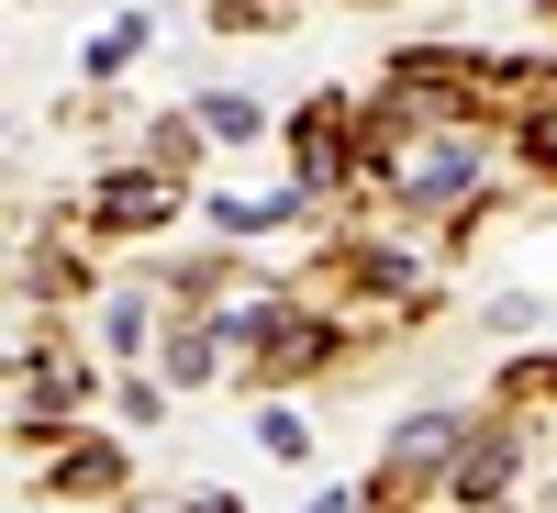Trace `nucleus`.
Listing matches in <instances>:
<instances>
[{
  "mask_svg": "<svg viewBox=\"0 0 557 513\" xmlns=\"http://www.w3.org/2000/svg\"><path fill=\"white\" fill-rule=\"evenodd\" d=\"M312 513H357V491H323V502H312Z\"/></svg>",
  "mask_w": 557,
  "mask_h": 513,
  "instance_id": "obj_7",
  "label": "nucleus"
},
{
  "mask_svg": "<svg viewBox=\"0 0 557 513\" xmlns=\"http://www.w3.org/2000/svg\"><path fill=\"white\" fill-rule=\"evenodd\" d=\"M101 223H168V179H123V191H101Z\"/></svg>",
  "mask_w": 557,
  "mask_h": 513,
  "instance_id": "obj_3",
  "label": "nucleus"
},
{
  "mask_svg": "<svg viewBox=\"0 0 557 513\" xmlns=\"http://www.w3.org/2000/svg\"><path fill=\"white\" fill-rule=\"evenodd\" d=\"M524 157H535V168L557 179V112H535V123H524Z\"/></svg>",
  "mask_w": 557,
  "mask_h": 513,
  "instance_id": "obj_6",
  "label": "nucleus"
},
{
  "mask_svg": "<svg viewBox=\"0 0 557 513\" xmlns=\"http://www.w3.org/2000/svg\"><path fill=\"white\" fill-rule=\"evenodd\" d=\"M201 134H257V101H235V89H212V101H201Z\"/></svg>",
  "mask_w": 557,
  "mask_h": 513,
  "instance_id": "obj_5",
  "label": "nucleus"
},
{
  "mask_svg": "<svg viewBox=\"0 0 557 513\" xmlns=\"http://www.w3.org/2000/svg\"><path fill=\"white\" fill-rule=\"evenodd\" d=\"M391 191L401 201H457V191H469V146H446V134H435V146H401Z\"/></svg>",
  "mask_w": 557,
  "mask_h": 513,
  "instance_id": "obj_1",
  "label": "nucleus"
},
{
  "mask_svg": "<svg viewBox=\"0 0 557 513\" xmlns=\"http://www.w3.org/2000/svg\"><path fill=\"white\" fill-rule=\"evenodd\" d=\"M502 480H513V447H469V457H457V491H469V502H491Z\"/></svg>",
  "mask_w": 557,
  "mask_h": 513,
  "instance_id": "obj_4",
  "label": "nucleus"
},
{
  "mask_svg": "<svg viewBox=\"0 0 557 513\" xmlns=\"http://www.w3.org/2000/svg\"><path fill=\"white\" fill-rule=\"evenodd\" d=\"M446 447H457V413H424V425H401L391 469H401V480H412V469H446Z\"/></svg>",
  "mask_w": 557,
  "mask_h": 513,
  "instance_id": "obj_2",
  "label": "nucleus"
}]
</instances>
